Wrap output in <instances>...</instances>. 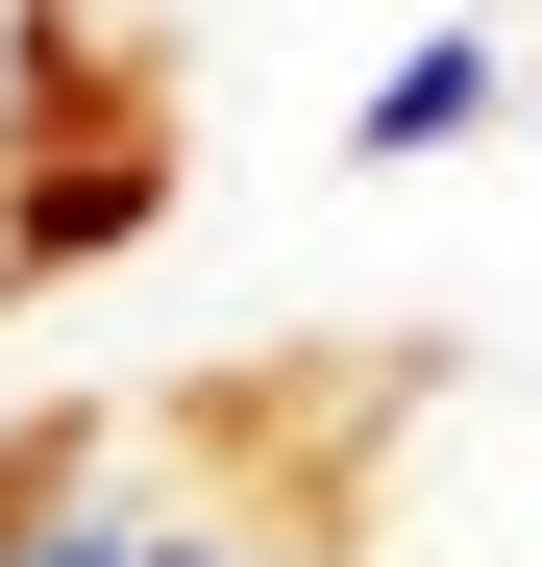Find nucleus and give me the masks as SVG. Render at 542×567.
Wrapping results in <instances>:
<instances>
[{
	"mask_svg": "<svg viewBox=\"0 0 542 567\" xmlns=\"http://www.w3.org/2000/svg\"><path fill=\"white\" fill-rule=\"evenodd\" d=\"M518 148H542V50H518Z\"/></svg>",
	"mask_w": 542,
	"mask_h": 567,
	"instance_id": "5",
	"label": "nucleus"
},
{
	"mask_svg": "<svg viewBox=\"0 0 542 567\" xmlns=\"http://www.w3.org/2000/svg\"><path fill=\"white\" fill-rule=\"evenodd\" d=\"M493 124H518V50L493 25H419L371 100H345V173H444V148H493Z\"/></svg>",
	"mask_w": 542,
	"mask_h": 567,
	"instance_id": "3",
	"label": "nucleus"
},
{
	"mask_svg": "<svg viewBox=\"0 0 542 567\" xmlns=\"http://www.w3.org/2000/svg\"><path fill=\"white\" fill-rule=\"evenodd\" d=\"M50 420H74V395H50V346H25V297H0V468H25Z\"/></svg>",
	"mask_w": 542,
	"mask_h": 567,
	"instance_id": "4",
	"label": "nucleus"
},
{
	"mask_svg": "<svg viewBox=\"0 0 542 567\" xmlns=\"http://www.w3.org/2000/svg\"><path fill=\"white\" fill-rule=\"evenodd\" d=\"M50 148H74V0H0V297L74 223H124V173H50Z\"/></svg>",
	"mask_w": 542,
	"mask_h": 567,
	"instance_id": "2",
	"label": "nucleus"
},
{
	"mask_svg": "<svg viewBox=\"0 0 542 567\" xmlns=\"http://www.w3.org/2000/svg\"><path fill=\"white\" fill-rule=\"evenodd\" d=\"M296 543L321 567H542V370L419 346L296 420Z\"/></svg>",
	"mask_w": 542,
	"mask_h": 567,
	"instance_id": "1",
	"label": "nucleus"
}]
</instances>
